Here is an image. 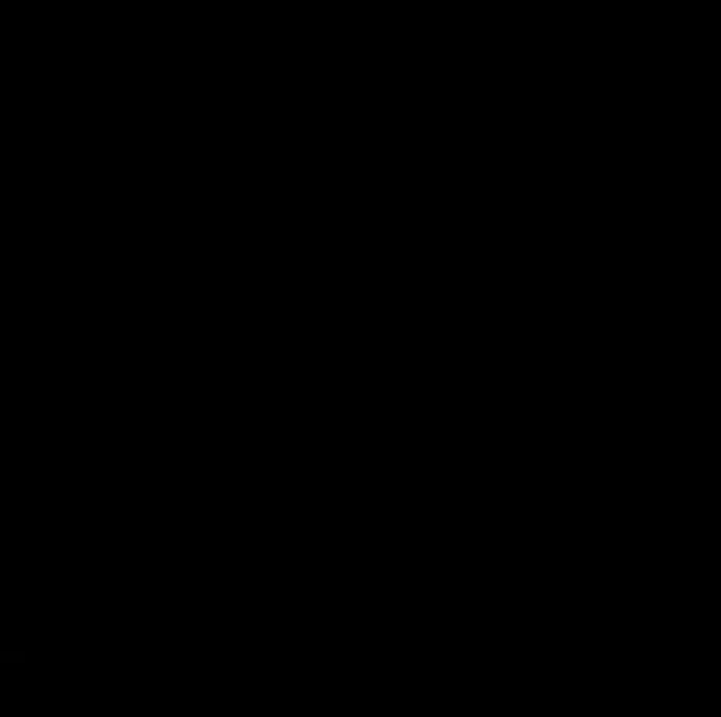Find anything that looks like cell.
<instances>
[]
</instances>
